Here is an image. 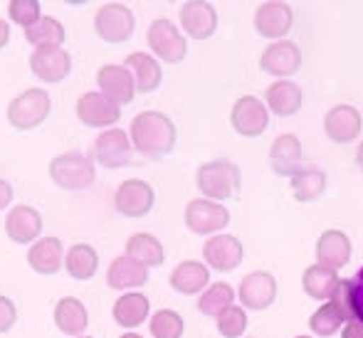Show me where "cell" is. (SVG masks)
Masks as SVG:
<instances>
[{
  "instance_id": "ab89813d",
  "label": "cell",
  "mask_w": 363,
  "mask_h": 338,
  "mask_svg": "<svg viewBox=\"0 0 363 338\" xmlns=\"http://www.w3.org/2000/svg\"><path fill=\"white\" fill-rule=\"evenodd\" d=\"M329 304L339 311L341 319H344V324H346V321H351V319H356L354 301H351V279H339V284H336Z\"/></svg>"
},
{
  "instance_id": "44dd1931",
  "label": "cell",
  "mask_w": 363,
  "mask_h": 338,
  "mask_svg": "<svg viewBox=\"0 0 363 338\" xmlns=\"http://www.w3.org/2000/svg\"><path fill=\"white\" fill-rule=\"evenodd\" d=\"M361 111L351 104H339L326 111L324 131L334 143H351L361 134Z\"/></svg>"
},
{
  "instance_id": "7c38bea8",
  "label": "cell",
  "mask_w": 363,
  "mask_h": 338,
  "mask_svg": "<svg viewBox=\"0 0 363 338\" xmlns=\"http://www.w3.org/2000/svg\"><path fill=\"white\" fill-rule=\"evenodd\" d=\"M153 203H156L153 188L146 181H139V178L124 181L114 193V208L124 218H144V215L151 213Z\"/></svg>"
},
{
  "instance_id": "c3c4849f",
  "label": "cell",
  "mask_w": 363,
  "mask_h": 338,
  "mask_svg": "<svg viewBox=\"0 0 363 338\" xmlns=\"http://www.w3.org/2000/svg\"><path fill=\"white\" fill-rule=\"evenodd\" d=\"M294 338H314V336H294Z\"/></svg>"
},
{
  "instance_id": "d6986e66",
  "label": "cell",
  "mask_w": 363,
  "mask_h": 338,
  "mask_svg": "<svg viewBox=\"0 0 363 338\" xmlns=\"http://www.w3.org/2000/svg\"><path fill=\"white\" fill-rule=\"evenodd\" d=\"M43 232V218L33 205H18L5 215V235L18 244H33Z\"/></svg>"
},
{
  "instance_id": "52a82bcc",
  "label": "cell",
  "mask_w": 363,
  "mask_h": 338,
  "mask_svg": "<svg viewBox=\"0 0 363 338\" xmlns=\"http://www.w3.org/2000/svg\"><path fill=\"white\" fill-rule=\"evenodd\" d=\"M230 222L228 208H223L220 203L206 201V198H196L186 205V227L193 235H220V230H225Z\"/></svg>"
},
{
  "instance_id": "74e56055",
  "label": "cell",
  "mask_w": 363,
  "mask_h": 338,
  "mask_svg": "<svg viewBox=\"0 0 363 338\" xmlns=\"http://www.w3.org/2000/svg\"><path fill=\"white\" fill-rule=\"evenodd\" d=\"M216 321L220 336L225 338H240L245 334V329H247V314H245V309H240L235 304L230 309H225Z\"/></svg>"
},
{
  "instance_id": "836d02e7",
  "label": "cell",
  "mask_w": 363,
  "mask_h": 338,
  "mask_svg": "<svg viewBox=\"0 0 363 338\" xmlns=\"http://www.w3.org/2000/svg\"><path fill=\"white\" fill-rule=\"evenodd\" d=\"M25 38H28V43L33 45L35 50H52V47H62L67 33H65L60 20L43 15L33 28L25 30Z\"/></svg>"
},
{
  "instance_id": "e0dca14e",
  "label": "cell",
  "mask_w": 363,
  "mask_h": 338,
  "mask_svg": "<svg viewBox=\"0 0 363 338\" xmlns=\"http://www.w3.org/2000/svg\"><path fill=\"white\" fill-rule=\"evenodd\" d=\"M94 161L101 168H121L131 161L129 134L121 129H106L94 141Z\"/></svg>"
},
{
  "instance_id": "ba28073f",
  "label": "cell",
  "mask_w": 363,
  "mask_h": 338,
  "mask_svg": "<svg viewBox=\"0 0 363 338\" xmlns=\"http://www.w3.org/2000/svg\"><path fill=\"white\" fill-rule=\"evenodd\" d=\"M230 124L245 138L262 136L269 124V111L264 101L257 99V96H240L233 104V111H230Z\"/></svg>"
},
{
  "instance_id": "f546056e",
  "label": "cell",
  "mask_w": 363,
  "mask_h": 338,
  "mask_svg": "<svg viewBox=\"0 0 363 338\" xmlns=\"http://www.w3.org/2000/svg\"><path fill=\"white\" fill-rule=\"evenodd\" d=\"M65 269L77 281H89L99 269V252L91 244L77 242L65 252Z\"/></svg>"
},
{
  "instance_id": "f1b7e54d",
  "label": "cell",
  "mask_w": 363,
  "mask_h": 338,
  "mask_svg": "<svg viewBox=\"0 0 363 338\" xmlns=\"http://www.w3.org/2000/svg\"><path fill=\"white\" fill-rule=\"evenodd\" d=\"M264 99H267V111L277 116H294L301 109V89L289 79H279L274 84L267 86L264 91Z\"/></svg>"
},
{
  "instance_id": "6da1fadb",
  "label": "cell",
  "mask_w": 363,
  "mask_h": 338,
  "mask_svg": "<svg viewBox=\"0 0 363 338\" xmlns=\"http://www.w3.org/2000/svg\"><path fill=\"white\" fill-rule=\"evenodd\" d=\"M129 141L148 158H163L176 146V126L161 111H141L131 119Z\"/></svg>"
},
{
  "instance_id": "1f68e13d",
  "label": "cell",
  "mask_w": 363,
  "mask_h": 338,
  "mask_svg": "<svg viewBox=\"0 0 363 338\" xmlns=\"http://www.w3.org/2000/svg\"><path fill=\"white\" fill-rule=\"evenodd\" d=\"M336 284H339V271L326 269V267H321V264H311V267H306L304 274H301V289H304L306 296H311V299L329 301Z\"/></svg>"
},
{
  "instance_id": "7dc6e473",
  "label": "cell",
  "mask_w": 363,
  "mask_h": 338,
  "mask_svg": "<svg viewBox=\"0 0 363 338\" xmlns=\"http://www.w3.org/2000/svg\"><path fill=\"white\" fill-rule=\"evenodd\" d=\"M119 338H144V336H141V334H134V331H126V334H124V336H119Z\"/></svg>"
},
{
  "instance_id": "cb8c5ba5",
  "label": "cell",
  "mask_w": 363,
  "mask_h": 338,
  "mask_svg": "<svg viewBox=\"0 0 363 338\" xmlns=\"http://www.w3.org/2000/svg\"><path fill=\"white\" fill-rule=\"evenodd\" d=\"M55 326L60 329V334L65 336H84L86 326H89V314H86V306L82 304L77 296H62V299L55 304L52 311Z\"/></svg>"
},
{
  "instance_id": "9a60e30c",
  "label": "cell",
  "mask_w": 363,
  "mask_h": 338,
  "mask_svg": "<svg viewBox=\"0 0 363 338\" xmlns=\"http://www.w3.org/2000/svg\"><path fill=\"white\" fill-rule=\"evenodd\" d=\"M259 67L264 74L279 77V79H287V77L296 74L301 67V50L291 40H277L272 43L259 57Z\"/></svg>"
},
{
  "instance_id": "bcb514c9",
  "label": "cell",
  "mask_w": 363,
  "mask_h": 338,
  "mask_svg": "<svg viewBox=\"0 0 363 338\" xmlns=\"http://www.w3.org/2000/svg\"><path fill=\"white\" fill-rule=\"evenodd\" d=\"M356 166H359V171L363 173V141H361L359 151H356Z\"/></svg>"
},
{
  "instance_id": "d590c367",
  "label": "cell",
  "mask_w": 363,
  "mask_h": 338,
  "mask_svg": "<svg viewBox=\"0 0 363 338\" xmlns=\"http://www.w3.org/2000/svg\"><path fill=\"white\" fill-rule=\"evenodd\" d=\"M148 331H151L153 338H181L186 329H183L181 314H176L171 309H158L148 319Z\"/></svg>"
},
{
  "instance_id": "8fae6325",
  "label": "cell",
  "mask_w": 363,
  "mask_h": 338,
  "mask_svg": "<svg viewBox=\"0 0 363 338\" xmlns=\"http://www.w3.org/2000/svg\"><path fill=\"white\" fill-rule=\"evenodd\" d=\"M242 257H245L242 242L228 232L213 235V237H208V242L203 244V259H206L208 269L233 271L242 264Z\"/></svg>"
},
{
  "instance_id": "4dcf8cb0",
  "label": "cell",
  "mask_w": 363,
  "mask_h": 338,
  "mask_svg": "<svg viewBox=\"0 0 363 338\" xmlns=\"http://www.w3.org/2000/svg\"><path fill=\"white\" fill-rule=\"evenodd\" d=\"M126 254L131 259H136L139 264H144L146 269L151 267H161L163 259H166V252H163V244L158 237L148 232H136L126 240Z\"/></svg>"
},
{
  "instance_id": "484cf974",
  "label": "cell",
  "mask_w": 363,
  "mask_h": 338,
  "mask_svg": "<svg viewBox=\"0 0 363 338\" xmlns=\"http://www.w3.org/2000/svg\"><path fill=\"white\" fill-rule=\"evenodd\" d=\"M301 163V141L294 134H282L269 146V166L277 176H294Z\"/></svg>"
},
{
  "instance_id": "8d00e7d4",
  "label": "cell",
  "mask_w": 363,
  "mask_h": 338,
  "mask_svg": "<svg viewBox=\"0 0 363 338\" xmlns=\"http://www.w3.org/2000/svg\"><path fill=\"white\" fill-rule=\"evenodd\" d=\"M341 326H344V319H341V314L329 304V301H326L321 309H316L314 314L309 316L311 334H316V336H321V338L336 336V331H341Z\"/></svg>"
},
{
  "instance_id": "60d3db41",
  "label": "cell",
  "mask_w": 363,
  "mask_h": 338,
  "mask_svg": "<svg viewBox=\"0 0 363 338\" xmlns=\"http://www.w3.org/2000/svg\"><path fill=\"white\" fill-rule=\"evenodd\" d=\"M18 321V309L8 296H0V336L8 334Z\"/></svg>"
},
{
  "instance_id": "3957f363",
  "label": "cell",
  "mask_w": 363,
  "mask_h": 338,
  "mask_svg": "<svg viewBox=\"0 0 363 338\" xmlns=\"http://www.w3.org/2000/svg\"><path fill=\"white\" fill-rule=\"evenodd\" d=\"M50 178L60 191H84L94 183L96 168L89 156L79 151H67L50 161Z\"/></svg>"
},
{
  "instance_id": "7402d4cb",
  "label": "cell",
  "mask_w": 363,
  "mask_h": 338,
  "mask_svg": "<svg viewBox=\"0 0 363 338\" xmlns=\"http://www.w3.org/2000/svg\"><path fill=\"white\" fill-rule=\"evenodd\" d=\"M28 264L38 274H57L65 264V247L57 237H40L38 242L30 244Z\"/></svg>"
},
{
  "instance_id": "d6a6232c",
  "label": "cell",
  "mask_w": 363,
  "mask_h": 338,
  "mask_svg": "<svg viewBox=\"0 0 363 338\" xmlns=\"http://www.w3.org/2000/svg\"><path fill=\"white\" fill-rule=\"evenodd\" d=\"M326 176L319 168H299L291 176V196L296 203H314L324 196Z\"/></svg>"
},
{
  "instance_id": "83f0119b",
  "label": "cell",
  "mask_w": 363,
  "mask_h": 338,
  "mask_svg": "<svg viewBox=\"0 0 363 338\" xmlns=\"http://www.w3.org/2000/svg\"><path fill=\"white\" fill-rule=\"evenodd\" d=\"M148 281V269L131 259L129 254H121L106 269V284L111 289H139Z\"/></svg>"
},
{
  "instance_id": "d4e9b609",
  "label": "cell",
  "mask_w": 363,
  "mask_h": 338,
  "mask_svg": "<svg viewBox=\"0 0 363 338\" xmlns=\"http://www.w3.org/2000/svg\"><path fill=\"white\" fill-rule=\"evenodd\" d=\"M168 281H171V289H176L178 294H203L211 284V269L198 259H186L171 271Z\"/></svg>"
},
{
  "instance_id": "277c9868",
  "label": "cell",
  "mask_w": 363,
  "mask_h": 338,
  "mask_svg": "<svg viewBox=\"0 0 363 338\" xmlns=\"http://www.w3.org/2000/svg\"><path fill=\"white\" fill-rule=\"evenodd\" d=\"M50 109H52V101L48 91L40 86H30L8 104V124L18 131H33L48 119Z\"/></svg>"
},
{
  "instance_id": "4316f807",
  "label": "cell",
  "mask_w": 363,
  "mask_h": 338,
  "mask_svg": "<svg viewBox=\"0 0 363 338\" xmlns=\"http://www.w3.org/2000/svg\"><path fill=\"white\" fill-rule=\"evenodd\" d=\"M124 67L131 72L136 91H141V94L156 91L158 86H161L163 69H161V64H158V60L151 57L148 52H131L129 57H126Z\"/></svg>"
},
{
  "instance_id": "ac0fdd59",
  "label": "cell",
  "mask_w": 363,
  "mask_h": 338,
  "mask_svg": "<svg viewBox=\"0 0 363 338\" xmlns=\"http://www.w3.org/2000/svg\"><path fill=\"white\" fill-rule=\"evenodd\" d=\"M30 69L45 84H60L72 72V57L62 47L52 50H35L30 55Z\"/></svg>"
},
{
  "instance_id": "ee69618b",
  "label": "cell",
  "mask_w": 363,
  "mask_h": 338,
  "mask_svg": "<svg viewBox=\"0 0 363 338\" xmlns=\"http://www.w3.org/2000/svg\"><path fill=\"white\" fill-rule=\"evenodd\" d=\"M10 203H13V186L0 178V210H5Z\"/></svg>"
},
{
  "instance_id": "603a6c76",
  "label": "cell",
  "mask_w": 363,
  "mask_h": 338,
  "mask_svg": "<svg viewBox=\"0 0 363 338\" xmlns=\"http://www.w3.org/2000/svg\"><path fill=\"white\" fill-rule=\"evenodd\" d=\"M111 316L121 329H139L146 319H151V301L141 291H126L114 301Z\"/></svg>"
},
{
  "instance_id": "5b68a950",
  "label": "cell",
  "mask_w": 363,
  "mask_h": 338,
  "mask_svg": "<svg viewBox=\"0 0 363 338\" xmlns=\"http://www.w3.org/2000/svg\"><path fill=\"white\" fill-rule=\"evenodd\" d=\"M148 47L151 52H156L158 60L168 64H178L186 60L188 52V43H186V35L178 30V25L168 18H158L148 25Z\"/></svg>"
},
{
  "instance_id": "4fadbf2b",
  "label": "cell",
  "mask_w": 363,
  "mask_h": 338,
  "mask_svg": "<svg viewBox=\"0 0 363 338\" xmlns=\"http://www.w3.org/2000/svg\"><path fill=\"white\" fill-rule=\"evenodd\" d=\"M181 30L193 40H211L218 30V13L206 0H188L181 5Z\"/></svg>"
},
{
  "instance_id": "30bf717a",
  "label": "cell",
  "mask_w": 363,
  "mask_h": 338,
  "mask_svg": "<svg viewBox=\"0 0 363 338\" xmlns=\"http://www.w3.org/2000/svg\"><path fill=\"white\" fill-rule=\"evenodd\" d=\"M238 296L245 309L264 311L277 299V279H274L269 271H262V269L250 271V274H245L242 281H240Z\"/></svg>"
},
{
  "instance_id": "9c48e42d",
  "label": "cell",
  "mask_w": 363,
  "mask_h": 338,
  "mask_svg": "<svg viewBox=\"0 0 363 338\" xmlns=\"http://www.w3.org/2000/svg\"><path fill=\"white\" fill-rule=\"evenodd\" d=\"M77 119L89 129H114L121 119V106L106 99L101 91H86L77 101Z\"/></svg>"
},
{
  "instance_id": "681fc988",
  "label": "cell",
  "mask_w": 363,
  "mask_h": 338,
  "mask_svg": "<svg viewBox=\"0 0 363 338\" xmlns=\"http://www.w3.org/2000/svg\"><path fill=\"white\" fill-rule=\"evenodd\" d=\"M77 338H91V336H77Z\"/></svg>"
},
{
  "instance_id": "f6af8a7d",
  "label": "cell",
  "mask_w": 363,
  "mask_h": 338,
  "mask_svg": "<svg viewBox=\"0 0 363 338\" xmlns=\"http://www.w3.org/2000/svg\"><path fill=\"white\" fill-rule=\"evenodd\" d=\"M8 40H10V25L5 20H0V50L8 45Z\"/></svg>"
},
{
  "instance_id": "e575fe53",
  "label": "cell",
  "mask_w": 363,
  "mask_h": 338,
  "mask_svg": "<svg viewBox=\"0 0 363 338\" xmlns=\"http://www.w3.org/2000/svg\"><path fill=\"white\" fill-rule=\"evenodd\" d=\"M233 304H235V289L228 281H216V284H211L201 294V299H198V311L218 319V316L223 314L225 309H230Z\"/></svg>"
},
{
  "instance_id": "b9f144b4",
  "label": "cell",
  "mask_w": 363,
  "mask_h": 338,
  "mask_svg": "<svg viewBox=\"0 0 363 338\" xmlns=\"http://www.w3.org/2000/svg\"><path fill=\"white\" fill-rule=\"evenodd\" d=\"M351 301H354L356 319L363 321V267L359 269V274L351 279Z\"/></svg>"
},
{
  "instance_id": "f35d334b",
  "label": "cell",
  "mask_w": 363,
  "mask_h": 338,
  "mask_svg": "<svg viewBox=\"0 0 363 338\" xmlns=\"http://www.w3.org/2000/svg\"><path fill=\"white\" fill-rule=\"evenodd\" d=\"M43 8H40L38 0H10L8 3V15L10 20H13L15 25H20V28H33L35 23H38L40 18H43Z\"/></svg>"
},
{
  "instance_id": "7bdbcfd3",
  "label": "cell",
  "mask_w": 363,
  "mask_h": 338,
  "mask_svg": "<svg viewBox=\"0 0 363 338\" xmlns=\"http://www.w3.org/2000/svg\"><path fill=\"white\" fill-rule=\"evenodd\" d=\"M341 338H363V321L351 319L341 326Z\"/></svg>"
},
{
  "instance_id": "8992f818",
  "label": "cell",
  "mask_w": 363,
  "mask_h": 338,
  "mask_svg": "<svg viewBox=\"0 0 363 338\" xmlns=\"http://www.w3.org/2000/svg\"><path fill=\"white\" fill-rule=\"evenodd\" d=\"M136 18L126 5L121 3H106L94 13V30L104 43L121 45L134 35Z\"/></svg>"
},
{
  "instance_id": "7a4b0ae2",
  "label": "cell",
  "mask_w": 363,
  "mask_h": 338,
  "mask_svg": "<svg viewBox=\"0 0 363 338\" xmlns=\"http://www.w3.org/2000/svg\"><path fill=\"white\" fill-rule=\"evenodd\" d=\"M196 183L206 201L223 203L238 196L242 178H240V168L233 161H208L198 168Z\"/></svg>"
},
{
  "instance_id": "5bb4252c",
  "label": "cell",
  "mask_w": 363,
  "mask_h": 338,
  "mask_svg": "<svg viewBox=\"0 0 363 338\" xmlns=\"http://www.w3.org/2000/svg\"><path fill=\"white\" fill-rule=\"evenodd\" d=\"M291 25H294V13L282 0H267L255 13V30H257V35L274 40V43L284 40V35L291 30Z\"/></svg>"
},
{
  "instance_id": "2e32d148",
  "label": "cell",
  "mask_w": 363,
  "mask_h": 338,
  "mask_svg": "<svg viewBox=\"0 0 363 338\" xmlns=\"http://www.w3.org/2000/svg\"><path fill=\"white\" fill-rule=\"evenodd\" d=\"M96 84H99V91L106 99H111L119 106L131 104L136 96L134 77H131V72L124 64H104V67H99Z\"/></svg>"
},
{
  "instance_id": "ffe728a7",
  "label": "cell",
  "mask_w": 363,
  "mask_h": 338,
  "mask_svg": "<svg viewBox=\"0 0 363 338\" xmlns=\"http://www.w3.org/2000/svg\"><path fill=\"white\" fill-rule=\"evenodd\" d=\"M351 259V240L341 230H324L316 240V264L326 269H344Z\"/></svg>"
}]
</instances>
